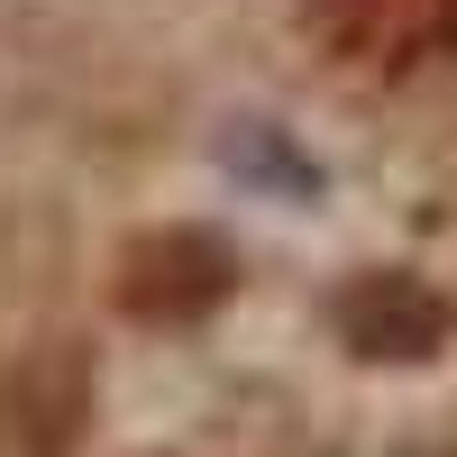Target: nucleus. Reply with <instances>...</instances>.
<instances>
[{
    "label": "nucleus",
    "instance_id": "obj_1",
    "mask_svg": "<svg viewBox=\"0 0 457 457\" xmlns=\"http://www.w3.org/2000/svg\"><path fill=\"white\" fill-rule=\"evenodd\" d=\"M302 19L357 73H411L457 46V0H302Z\"/></svg>",
    "mask_w": 457,
    "mask_h": 457
},
{
    "label": "nucleus",
    "instance_id": "obj_2",
    "mask_svg": "<svg viewBox=\"0 0 457 457\" xmlns=\"http://www.w3.org/2000/svg\"><path fill=\"white\" fill-rule=\"evenodd\" d=\"M92 411L83 348H37L0 375V457H64Z\"/></svg>",
    "mask_w": 457,
    "mask_h": 457
},
{
    "label": "nucleus",
    "instance_id": "obj_3",
    "mask_svg": "<svg viewBox=\"0 0 457 457\" xmlns=\"http://www.w3.org/2000/svg\"><path fill=\"white\" fill-rule=\"evenodd\" d=\"M129 312L146 320H183V312H211V302L228 293V256L211 238H193V228H174V238H146L129 256Z\"/></svg>",
    "mask_w": 457,
    "mask_h": 457
},
{
    "label": "nucleus",
    "instance_id": "obj_4",
    "mask_svg": "<svg viewBox=\"0 0 457 457\" xmlns=\"http://www.w3.org/2000/svg\"><path fill=\"white\" fill-rule=\"evenodd\" d=\"M348 312H375V329H357V348H366V357H421V348H439V329H448V312H439L421 284H403V275L366 284Z\"/></svg>",
    "mask_w": 457,
    "mask_h": 457
}]
</instances>
